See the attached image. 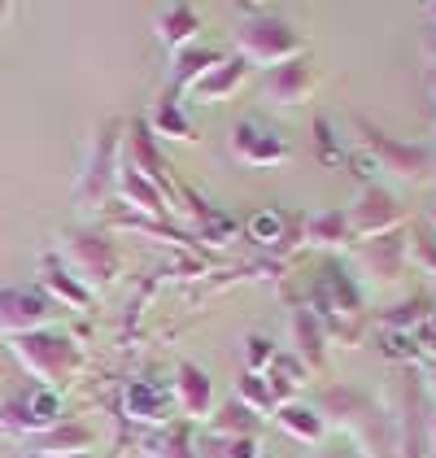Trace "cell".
Listing matches in <instances>:
<instances>
[{
    "label": "cell",
    "instance_id": "cell-1",
    "mask_svg": "<svg viewBox=\"0 0 436 458\" xmlns=\"http://www.w3.org/2000/svg\"><path fill=\"white\" fill-rule=\"evenodd\" d=\"M306 53V36L292 27L289 18L271 13V9H245V22L236 27V57L245 66H262V71H275L292 57Z\"/></svg>",
    "mask_w": 436,
    "mask_h": 458
},
{
    "label": "cell",
    "instance_id": "cell-2",
    "mask_svg": "<svg viewBox=\"0 0 436 458\" xmlns=\"http://www.w3.org/2000/svg\"><path fill=\"white\" fill-rule=\"evenodd\" d=\"M9 353L36 376L44 388H66L74 385V376L83 371V345L62 336V332H22V336H9Z\"/></svg>",
    "mask_w": 436,
    "mask_h": 458
},
{
    "label": "cell",
    "instance_id": "cell-3",
    "mask_svg": "<svg viewBox=\"0 0 436 458\" xmlns=\"http://www.w3.org/2000/svg\"><path fill=\"white\" fill-rule=\"evenodd\" d=\"M62 262L88 293H105L118 276V249L101 232H66L62 236Z\"/></svg>",
    "mask_w": 436,
    "mask_h": 458
},
{
    "label": "cell",
    "instance_id": "cell-4",
    "mask_svg": "<svg viewBox=\"0 0 436 458\" xmlns=\"http://www.w3.org/2000/svg\"><path fill=\"white\" fill-rule=\"evenodd\" d=\"M53 423H62V393L57 388L31 385L27 393L0 402V428L13 432V437H31L36 441L39 432H48Z\"/></svg>",
    "mask_w": 436,
    "mask_h": 458
},
{
    "label": "cell",
    "instance_id": "cell-5",
    "mask_svg": "<svg viewBox=\"0 0 436 458\" xmlns=\"http://www.w3.org/2000/svg\"><path fill=\"white\" fill-rule=\"evenodd\" d=\"M113 179H118V123H105L96 131L92 148H88V162H83V175L74 183V197L83 206H101L113 192Z\"/></svg>",
    "mask_w": 436,
    "mask_h": 458
},
{
    "label": "cell",
    "instance_id": "cell-6",
    "mask_svg": "<svg viewBox=\"0 0 436 458\" xmlns=\"http://www.w3.org/2000/svg\"><path fill=\"white\" fill-rule=\"evenodd\" d=\"M57 315V306L27 284H0V336H22L48 327V318Z\"/></svg>",
    "mask_w": 436,
    "mask_h": 458
},
{
    "label": "cell",
    "instance_id": "cell-7",
    "mask_svg": "<svg viewBox=\"0 0 436 458\" xmlns=\"http://www.w3.org/2000/svg\"><path fill=\"white\" fill-rule=\"evenodd\" d=\"M345 218H349V236L354 241H375V236H393L398 223L406 218V210L398 206V197H389L384 188L366 183L363 197L345 210Z\"/></svg>",
    "mask_w": 436,
    "mask_h": 458
},
{
    "label": "cell",
    "instance_id": "cell-8",
    "mask_svg": "<svg viewBox=\"0 0 436 458\" xmlns=\"http://www.w3.org/2000/svg\"><path fill=\"white\" fill-rule=\"evenodd\" d=\"M231 157H236L240 166L271 171V166H284V162H289V144H284L280 131H271V127H262L254 118H245V123H236V131H231Z\"/></svg>",
    "mask_w": 436,
    "mask_h": 458
},
{
    "label": "cell",
    "instance_id": "cell-9",
    "mask_svg": "<svg viewBox=\"0 0 436 458\" xmlns=\"http://www.w3.org/2000/svg\"><path fill=\"white\" fill-rule=\"evenodd\" d=\"M358 131H363L366 148H371V162L375 166H384V171H393L401 179H423L428 175V153L419 148V144H401L393 136H384L380 127H371V123H358Z\"/></svg>",
    "mask_w": 436,
    "mask_h": 458
},
{
    "label": "cell",
    "instance_id": "cell-10",
    "mask_svg": "<svg viewBox=\"0 0 436 458\" xmlns=\"http://www.w3.org/2000/svg\"><path fill=\"white\" fill-rule=\"evenodd\" d=\"M314 66L306 62V57H292V62H284V66H275V71H266V79H262V92H266V101L280 109H297L306 106L310 97H314Z\"/></svg>",
    "mask_w": 436,
    "mask_h": 458
},
{
    "label": "cell",
    "instance_id": "cell-11",
    "mask_svg": "<svg viewBox=\"0 0 436 458\" xmlns=\"http://www.w3.org/2000/svg\"><path fill=\"white\" fill-rule=\"evenodd\" d=\"M127 162L140 171L145 179H153L171 201H180V183H175V175H171V162L162 157V148H157V136L148 131V118H140V123H131V140H127Z\"/></svg>",
    "mask_w": 436,
    "mask_h": 458
},
{
    "label": "cell",
    "instance_id": "cell-12",
    "mask_svg": "<svg viewBox=\"0 0 436 458\" xmlns=\"http://www.w3.org/2000/svg\"><path fill=\"white\" fill-rule=\"evenodd\" d=\"M122 411L131 423L166 428L171 411H175V393H171V385H157V380H131L122 388Z\"/></svg>",
    "mask_w": 436,
    "mask_h": 458
},
{
    "label": "cell",
    "instance_id": "cell-13",
    "mask_svg": "<svg viewBox=\"0 0 436 458\" xmlns=\"http://www.w3.org/2000/svg\"><path fill=\"white\" fill-rule=\"evenodd\" d=\"M113 197H118V206L122 210H136V214H148V218H166V214L175 210L171 206V197L153 183V179H145L131 162H122L118 166V179H113Z\"/></svg>",
    "mask_w": 436,
    "mask_h": 458
},
{
    "label": "cell",
    "instance_id": "cell-14",
    "mask_svg": "<svg viewBox=\"0 0 436 458\" xmlns=\"http://www.w3.org/2000/svg\"><path fill=\"white\" fill-rule=\"evenodd\" d=\"M39 293L53 301V306H71V310H88L92 306V293L71 276V267L57 258V253H44L39 258Z\"/></svg>",
    "mask_w": 436,
    "mask_h": 458
},
{
    "label": "cell",
    "instance_id": "cell-15",
    "mask_svg": "<svg viewBox=\"0 0 436 458\" xmlns=\"http://www.w3.org/2000/svg\"><path fill=\"white\" fill-rule=\"evenodd\" d=\"M180 201H183V210L192 214V223H197V241H205V245H214V249L236 241L240 223H236L227 210H218V206H210V201H201L192 188H180Z\"/></svg>",
    "mask_w": 436,
    "mask_h": 458
},
{
    "label": "cell",
    "instance_id": "cell-16",
    "mask_svg": "<svg viewBox=\"0 0 436 458\" xmlns=\"http://www.w3.org/2000/svg\"><path fill=\"white\" fill-rule=\"evenodd\" d=\"M245 79H249V66H245L240 57H222L214 71H205L192 88H188V97H192V101H201V106H214V101L236 97V92L245 88Z\"/></svg>",
    "mask_w": 436,
    "mask_h": 458
},
{
    "label": "cell",
    "instance_id": "cell-17",
    "mask_svg": "<svg viewBox=\"0 0 436 458\" xmlns=\"http://www.w3.org/2000/svg\"><path fill=\"white\" fill-rule=\"evenodd\" d=\"M289 327H292V358H297L306 371H323L327 367V332H323V323L301 306V310H292Z\"/></svg>",
    "mask_w": 436,
    "mask_h": 458
},
{
    "label": "cell",
    "instance_id": "cell-18",
    "mask_svg": "<svg viewBox=\"0 0 436 458\" xmlns=\"http://www.w3.org/2000/svg\"><path fill=\"white\" fill-rule=\"evenodd\" d=\"M171 393H175V402H180V411L188 420H210L214 415V385H210V376L201 367L183 362L180 371H175Z\"/></svg>",
    "mask_w": 436,
    "mask_h": 458
},
{
    "label": "cell",
    "instance_id": "cell-19",
    "mask_svg": "<svg viewBox=\"0 0 436 458\" xmlns=\"http://www.w3.org/2000/svg\"><path fill=\"white\" fill-rule=\"evenodd\" d=\"M153 31L171 53H183V48H192V39L201 31V13L192 4H166V9H157Z\"/></svg>",
    "mask_w": 436,
    "mask_h": 458
},
{
    "label": "cell",
    "instance_id": "cell-20",
    "mask_svg": "<svg viewBox=\"0 0 436 458\" xmlns=\"http://www.w3.org/2000/svg\"><path fill=\"white\" fill-rule=\"evenodd\" d=\"M88 445H92V428H88V423H74V420H62L31 441V454H39V458L88 454Z\"/></svg>",
    "mask_w": 436,
    "mask_h": 458
},
{
    "label": "cell",
    "instance_id": "cell-21",
    "mask_svg": "<svg viewBox=\"0 0 436 458\" xmlns=\"http://www.w3.org/2000/svg\"><path fill=\"white\" fill-rule=\"evenodd\" d=\"M145 458H197V441L183 423H166V428H153L145 437Z\"/></svg>",
    "mask_w": 436,
    "mask_h": 458
},
{
    "label": "cell",
    "instance_id": "cell-22",
    "mask_svg": "<svg viewBox=\"0 0 436 458\" xmlns=\"http://www.w3.org/2000/svg\"><path fill=\"white\" fill-rule=\"evenodd\" d=\"M289 214L275 210V206H262V210L249 214V223H245V232H249V241L262 249H271V253H280L284 241H289Z\"/></svg>",
    "mask_w": 436,
    "mask_h": 458
},
{
    "label": "cell",
    "instance_id": "cell-23",
    "mask_svg": "<svg viewBox=\"0 0 436 458\" xmlns=\"http://www.w3.org/2000/svg\"><path fill=\"white\" fill-rule=\"evenodd\" d=\"M275 423L289 432L292 441H306V445H319L323 441V415L314 406H297V402H284L275 411Z\"/></svg>",
    "mask_w": 436,
    "mask_h": 458
},
{
    "label": "cell",
    "instance_id": "cell-24",
    "mask_svg": "<svg viewBox=\"0 0 436 458\" xmlns=\"http://www.w3.org/2000/svg\"><path fill=\"white\" fill-rule=\"evenodd\" d=\"M218 57L214 48H183V53H175V66H171V97H180V92H188L197 79L205 71H214Z\"/></svg>",
    "mask_w": 436,
    "mask_h": 458
},
{
    "label": "cell",
    "instance_id": "cell-25",
    "mask_svg": "<svg viewBox=\"0 0 436 458\" xmlns=\"http://www.w3.org/2000/svg\"><path fill=\"white\" fill-rule=\"evenodd\" d=\"M257 428H262V415H254L245 402H227L222 411H214L210 415V432L214 437H222V441H236V437H257Z\"/></svg>",
    "mask_w": 436,
    "mask_h": 458
},
{
    "label": "cell",
    "instance_id": "cell-26",
    "mask_svg": "<svg viewBox=\"0 0 436 458\" xmlns=\"http://www.w3.org/2000/svg\"><path fill=\"white\" fill-rule=\"evenodd\" d=\"M401 253H406V236H401V232H393V236H375V241H363V262L380 276V280L398 276Z\"/></svg>",
    "mask_w": 436,
    "mask_h": 458
},
{
    "label": "cell",
    "instance_id": "cell-27",
    "mask_svg": "<svg viewBox=\"0 0 436 458\" xmlns=\"http://www.w3.org/2000/svg\"><path fill=\"white\" fill-rule=\"evenodd\" d=\"M432 441H428V420H423V393L410 388L406 393V454L401 458H428Z\"/></svg>",
    "mask_w": 436,
    "mask_h": 458
},
{
    "label": "cell",
    "instance_id": "cell-28",
    "mask_svg": "<svg viewBox=\"0 0 436 458\" xmlns=\"http://www.w3.org/2000/svg\"><path fill=\"white\" fill-rule=\"evenodd\" d=\"M148 131H153V136H162V140H197V127L188 123V114L180 109V101H175V97H166L162 106L153 109Z\"/></svg>",
    "mask_w": 436,
    "mask_h": 458
},
{
    "label": "cell",
    "instance_id": "cell-29",
    "mask_svg": "<svg viewBox=\"0 0 436 458\" xmlns=\"http://www.w3.org/2000/svg\"><path fill=\"white\" fill-rule=\"evenodd\" d=\"M345 241H354L345 210L310 214V218H306V245H345Z\"/></svg>",
    "mask_w": 436,
    "mask_h": 458
},
{
    "label": "cell",
    "instance_id": "cell-30",
    "mask_svg": "<svg viewBox=\"0 0 436 458\" xmlns=\"http://www.w3.org/2000/svg\"><path fill=\"white\" fill-rule=\"evenodd\" d=\"M236 402H245L254 415H266V411L280 406L275 393H271V385H266V376H254V371H245V376L236 380Z\"/></svg>",
    "mask_w": 436,
    "mask_h": 458
},
{
    "label": "cell",
    "instance_id": "cell-31",
    "mask_svg": "<svg viewBox=\"0 0 436 458\" xmlns=\"http://www.w3.org/2000/svg\"><path fill=\"white\" fill-rule=\"evenodd\" d=\"M423 318H428V301H401L393 310H384L380 323H384V332H415V327H423Z\"/></svg>",
    "mask_w": 436,
    "mask_h": 458
},
{
    "label": "cell",
    "instance_id": "cell-32",
    "mask_svg": "<svg viewBox=\"0 0 436 458\" xmlns=\"http://www.w3.org/2000/svg\"><path fill=\"white\" fill-rule=\"evenodd\" d=\"M380 350L393 362H419L423 358V345H419L415 332H380Z\"/></svg>",
    "mask_w": 436,
    "mask_h": 458
},
{
    "label": "cell",
    "instance_id": "cell-33",
    "mask_svg": "<svg viewBox=\"0 0 436 458\" xmlns=\"http://www.w3.org/2000/svg\"><path fill=\"white\" fill-rule=\"evenodd\" d=\"M314 153H319V162H323V166H345V162H349L327 118H314Z\"/></svg>",
    "mask_w": 436,
    "mask_h": 458
},
{
    "label": "cell",
    "instance_id": "cell-34",
    "mask_svg": "<svg viewBox=\"0 0 436 458\" xmlns=\"http://www.w3.org/2000/svg\"><path fill=\"white\" fill-rule=\"evenodd\" d=\"M275 341L271 336H245V371H254V376H266L271 371V362H275Z\"/></svg>",
    "mask_w": 436,
    "mask_h": 458
},
{
    "label": "cell",
    "instance_id": "cell-35",
    "mask_svg": "<svg viewBox=\"0 0 436 458\" xmlns=\"http://www.w3.org/2000/svg\"><path fill=\"white\" fill-rule=\"evenodd\" d=\"M222 458H262V445H257V437H236L222 445Z\"/></svg>",
    "mask_w": 436,
    "mask_h": 458
},
{
    "label": "cell",
    "instance_id": "cell-36",
    "mask_svg": "<svg viewBox=\"0 0 436 458\" xmlns=\"http://www.w3.org/2000/svg\"><path fill=\"white\" fill-rule=\"evenodd\" d=\"M415 253H419V258H423V262H428V267L436 271V245H428V241H419V245H415Z\"/></svg>",
    "mask_w": 436,
    "mask_h": 458
},
{
    "label": "cell",
    "instance_id": "cell-37",
    "mask_svg": "<svg viewBox=\"0 0 436 458\" xmlns=\"http://www.w3.org/2000/svg\"><path fill=\"white\" fill-rule=\"evenodd\" d=\"M27 458H39V454H27ZM62 458H101V454H92V450H88V454H62Z\"/></svg>",
    "mask_w": 436,
    "mask_h": 458
},
{
    "label": "cell",
    "instance_id": "cell-38",
    "mask_svg": "<svg viewBox=\"0 0 436 458\" xmlns=\"http://www.w3.org/2000/svg\"><path fill=\"white\" fill-rule=\"evenodd\" d=\"M428 441H432V450H436V415H432V423H428Z\"/></svg>",
    "mask_w": 436,
    "mask_h": 458
},
{
    "label": "cell",
    "instance_id": "cell-39",
    "mask_svg": "<svg viewBox=\"0 0 436 458\" xmlns=\"http://www.w3.org/2000/svg\"><path fill=\"white\" fill-rule=\"evenodd\" d=\"M428 57H432V62H436V31H432V36H428Z\"/></svg>",
    "mask_w": 436,
    "mask_h": 458
},
{
    "label": "cell",
    "instance_id": "cell-40",
    "mask_svg": "<svg viewBox=\"0 0 436 458\" xmlns=\"http://www.w3.org/2000/svg\"><path fill=\"white\" fill-rule=\"evenodd\" d=\"M327 458H358L354 450H336V454H327Z\"/></svg>",
    "mask_w": 436,
    "mask_h": 458
},
{
    "label": "cell",
    "instance_id": "cell-41",
    "mask_svg": "<svg viewBox=\"0 0 436 458\" xmlns=\"http://www.w3.org/2000/svg\"><path fill=\"white\" fill-rule=\"evenodd\" d=\"M4 18H9V4H0V22H4Z\"/></svg>",
    "mask_w": 436,
    "mask_h": 458
},
{
    "label": "cell",
    "instance_id": "cell-42",
    "mask_svg": "<svg viewBox=\"0 0 436 458\" xmlns=\"http://www.w3.org/2000/svg\"><path fill=\"white\" fill-rule=\"evenodd\" d=\"M428 18H432V31H436V4H432V9H428Z\"/></svg>",
    "mask_w": 436,
    "mask_h": 458
},
{
    "label": "cell",
    "instance_id": "cell-43",
    "mask_svg": "<svg viewBox=\"0 0 436 458\" xmlns=\"http://www.w3.org/2000/svg\"><path fill=\"white\" fill-rule=\"evenodd\" d=\"M432 97H436V79H432Z\"/></svg>",
    "mask_w": 436,
    "mask_h": 458
},
{
    "label": "cell",
    "instance_id": "cell-44",
    "mask_svg": "<svg viewBox=\"0 0 436 458\" xmlns=\"http://www.w3.org/2000/svg\"><path fill=\"white\" fill-rule=\"evenodd\" d=\"M432 380H436V362H432Z\"/></svg>",
    "mask_w": 436,
    "mask_h": 458
},
{
    "label": "cell",
    "instance_id": "cell-45",
    "mask_svg": "<svg viewBox=\"0 0 436 458\" xmlns=\"http://www.w3.org/2000/svg\"><path fill=\"white\" fill-rule=\"evenodd\" d=\"M432 223H436V210H432Z\"/></svg>",
    "mask_w": 436,
    "mask_h": 458
}]
</instances>
